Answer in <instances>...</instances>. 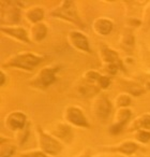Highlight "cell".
<instances>
[{"mask_svg": "<svg viewBox=\"0 0 150 157\" xmlns=\"http://www.w3.org/2000/svg\"><path fill=\"white\" fill-rule=\"evenodd\" d=\"M40 146L43 152L50 155H57L62 150V146L57 140H55L54 138L46 135L41 130H40Z\"/></svg>", "mask_w": 150, "mask_h": 157, "instance_id": "3", "label": "cell"}, {"mask_svg": "<svg viewBox=\"0 0 150 157\" xmlns=\"http://www.w3.org/2000/svg\"><path fill=\"white\" fill-rule=\"evenodd\" d=\"M52 15L63 18V20L73 23L75 25H79V26H83V23L77 14L76 6H75L74 1H71V0L62 1L60 6L52 12Z\"/></svg>", "mask_w": 150, "mask_h": 157, "instance_id": "1", "label": "cell"}, {"mask_svg": "<svg viewBox=\"0 0 150 157\" xmlns=\"http://www.w3.org/2000/svg\"><path fill=\"white\" fill-rule=\"evenodd\" d=\"M141 128L147 129L150 131V114H145L137 118L134 122L133 127H131V130H135V129L141 130Z\"/></svg>", "mask_w": 150, "mask_h": 157, "instance_id": "16", "label": "cell"}, {"mask_svg": "<svg viewBox=\"0 0 150 157\" xmlns=\"http://www.w3.org/2000/svg\"><path fill=\"white\" fill-rule=\"evenodd\" d=\"M26 123V116L22 112H13L7 117V125L10 129H22Z\"/></svg>", "mask_w": 150, "mask_h": 157, "instance_id": "8", "label": "cell"}, {"mask_svg": "<svg viewBox=\"0 0 150 157\" xmlns=\"http://www.w3.org/2000/svg\"><path fill=\"white\" fill-rule=\"evenodd\" d=\"M22 157H46V156L41 152H30V153H25V154H23Z\"/></svg>", "mask_w": 150, "mask_h": 157, "instance_id": "29", "label": "cell"}, {"mask_svg": "<svg viewBox=\"0 0 150 157\" xmlns=\"http://www.w3.org/2000/svg\"><path fill=\"white\" fill-rule=\"evenodd\" d=\"M102 58L107 63H119V57L115 51L108 48H102Z\"/></svg>", "mask_w": 150, "mask_h": 157, "instance_id": "17", "label": "cell"}, {"mask_svg": "<svg viewBox=\"0 0 150 157\" xmlns=\"http://www.w3.org/2000/svg\"><path fill=\"white\" fill-rule=\"evenodd\" d=\"M93 28L96 33H98L101 36H106L113 29V23L107 18H98L94 21Z\"/></svg>", "mask_w": 150, "mask_h": 157, "instance_id": "11", "label": "cell"}, {"mask_svg": "<svg viewBox=\"0 0 150 157\" xmlns=\"http://www.w3.org/2000/svg\"><path fill=\"white\" fill-rule=\"evenodd\" d=\"M94 112L99 120L105 121L108 118V116L112 113V105L109 100L105 96H100L96 101V107Z\"/></svg>", "mask_w": 150, "mask_h": 157, "instance_id": "5", "label": "cell"}, {"mask_svg": "<svg viewBox=\"0 0 150 157\" xmlns=\"http://www.w3.org/2000/svg\"><path fill=\"white\" fill-rule=\"evenodd\" d=\"M145 61H146V63L150 67V52H147L145 54Z\"/></svg>", "mask_w": 150, "mask_h": 157, "instance_id": "30", "label": "cell"}, {"mask_svg": "<svg viewBox=\"0 0 150 157\" xmlns=\"http://www.w3.org/2000/svg\"><path fill=\"white\" fill-rule=\"evenodd\" d=\"M55 133H56L59 138L65 140V141H70V140L72 139V137H73L71 129L68 126H65V125H59V126L57 127Z\"/></svg>", "mask_w": 150, "mask_h": 157, "instance_id": "18", "label": "cell"}, {"mask_svg": "<svg viewBox=\"0 0 150 157\" xmlns=\"http://www.w3.org/2000/svg\"><path fill=\"white\" fill-rule=\"evenodd\" d=\"M116 103H117V107H120V108L128 107L131 103V98L128 95H120V96L118 97Z\"/></svg>", "mask_w": 150, "mask_h": 157, "instance_id": "22", "label": "cell"}, {"mask_svg": "<svg viewBox=\"0 0 150 157\" xmlns=\"http://www.w3.org/2000/svg\"><path fill=\"white\" fill-rule=\"evenodd\" d=\"M136 139L141 141V143H147L150 140V131L138 130V132L136 133Z\"/></svg>", "mask_w": 150, "mask_h": 157, "instance_id": "23", "label": "cell"}, {"mask_svg": "<svg viewBox=\"0 0 150 157\" xmlns=\"http://www.w3.org/2000/svg\"><path fill=\"white\" fill-rule=\"evenodd\" d=\"M44 17V11L42 8L35 7V8H31L28 12H27V18L28 21H30L31 23H35L38 24L40 21H42Z\"/></svg>", "mask_w": 150, "mask_h": 157, "instance_id": "15", "label": "cell"}, {"mask_svg": "<svg viewBox=\"0 0 150 157\" xmlns=\"http://www.w3.org/2000/svg\"><path fill=\"white\" fill-rule=\"evenodd\" d=\"M1 30L5 33H8V35L16 38L17 40H20V41L24 42H30L26 30L24 28H22V27H13V28H3L2 27Z\"/></svg>", "mask_w": 150, "mask_h": 157, "instance_id": "12", "label": "cell"}, {"mask_svg": "<svg viewBox=\"0 0 150 157\" xmlns=\"http://www.w3.org/2000/svg\"><path fill=\"white\" fill-rule=\"evenodd\" d=\"M85 78H86V80H87L88 82L92 83V82H96V81L98 82L99 78H101V75L96 71H89V72H87V73H86Z\"/></svg>", "mask_w": 150, "mask_h": 157, "instance_id": "24", "label": "cell"}, {"mask_svg": "<svg viewBox=\"0 0 150 157\" xmlns=\"http://www.w3.org/2000/svg\"><path fill=\"white\" fill-rule=\"evenodd\" d=\"M116 150L119 151V152L123 153V154H126V155H131L137 150V145L134 143V142H124V143L120 144L118 147H116Z\"/></svg>", "mask_w": 150, "mask_h": 157, "instance_id": "19", "label": "cell"}, {"mask_svg": "<svg viewBox=\"0 0 150 157\" xmlns=\"http://www.w3.org/2000/svg\"><path fill=\"white\" fill-rule=\"evenodd\" d=\"M130 117H131V111L130 110H126V109L121 110V111L118 113L117 123L109 128L111 133H113V135H117V133H119L120 131L122 130L123 126L126 125V123L130 120Z\"/></svg>", "mask_w": 150, "mask_h": 157, "instance_id": "9", "label": "cell"}, {"mask_svg": "<svg viewBox=\"0 0 150 157\" xmlns=\"http://www.w3.org/2000/svg\"><path fill=\"white\" fill-rule=\"evenodd\" d=\"M31 38L35 41H41L47 35V27L46 25L42 24V23H38L35 24L31 27V31H30Z\"/></svg>", "mask_w": 150, "mask_h": 157, "instance_id": "13", "label": "cell"}, {"mask_svg": "<svg viewBox=\"0 0 150 157\" xmlns=\"http://www.w3.org/2000/svg\"><path fill=\"white\" fill-rule=\"evenodd\" d=\"M98 83H99V86H100V87L106 88V87H108L109 83H111V80H109L108 78H106V76H101V78H99Z\"/></svg>", "mask_w": 150, "mask_h": 157, "instance_id": "27", "label": "cell"}, {"mask_svg": "<svg viewBox=\"0 0 150 157\" xmlns=\"http://www.w3.org/2000/svg\"><path fill=\"white\" fill-rule=\"evenodd\" d=\"M67 118L70 123H72V124L75 125V126H79V127L89 126V124H88L87 120H86L83 112L79 109H77V108H74V107L68 108Z\"/></svg>", "mask_w": 150, "mask_h": 157, "instance_id": "7", "label": "cell"}, {"mask_svg": "<svg viewBox=\"0 0 150 157\" xmlns=\"http://www.w3.org/2000/svg\"><path fill=\"white\" fill-rule=\"evenodd\" d=\"M20 10L16 7H14L13 5H9L8 8H5L3 10L2 21L5 20V22L8 23V24H17L20 22Z\"/></svg>", "mask_w": 150, "mask_h": 157, "instance_id": "10", "label": "cell"}, {"mask_svg": "<svg viewBox=\"0 0 150 157\" xmlns=\"http://www.w3.org/2000/svg\"><path fill=\"white\" fill-rule=\"evenodd\" d=\"M81 157H90V156H89V154H84V155H82Z\"/></svg>", "mask_w": 150, "mask_h": 157, "instance_id": "32", "label": "cell"}, {"mask_svg": "<svg viewBox=\"0 0 150 157\" xmlns=\"http://www.w3.org/2000/svg\"><path fill=\"white\" fill-rule=\"evenodd\" d=\"M150 26V7L146 10L145 14H144V29L147 30Z\"/></svg>", "mask_w": 150, "mask_h": 157, "instance_id": "26", "label": "cell"}, {"mask_svg": "<svg viewBox=\"0 0 150 157\" xmlns=\"http://www.w3.org/2000/svg\"><path fill=\"white\" fill-rule=\"evenodd\" d=\"M99 90L96 86L92 85H83L79 87V93L84 96L88 97V96H93V95L98 94Z\"/></svg>", "mask_w": 150, "mask_h": 157, "instance_id": "21", "label": "cell"}, {"mask_svg": "<svg viewBox=\"0 0 150 157\" xmlns=\"http://www.w3.org/2000/svg\"><path fill=\"white\" fill-rule=\"evenodd\" d=\"M0 76H1V85H3V84H5V74H3L2 72L0 73Z\"/></svg>", "mask_w": 150, "mask_h": 157, "instance_id": "31", "label": "cell"}, {"mask_svg": "<svg viewBox=\"0 0 150 157\" xmlns=\"http://www.w3.org/2000/svg\"><path fill=\"white\" fill-rule=\"evenodd\" d=\"M124 86H126V90L134 96H139L144 93V88L134 82H124Z\"/></svg>", "mask_w": 150, "mask_h": 157, "instance_id": "20", "label": "cell"}, {"mask_svg": "<svg viewBox=\"0 0 150 157\" xmlns=\"http://www.w3.org/2000/svg\"><path fill=\"white\" fill-rule=\"evenodd\" d=\"M119 68V63H107L106 69L111 74H116Z\"/></svg>", "mask_w": 150, "mask_h": 157, "instance_id": "28", "label": "cell"}, {"mask_svg": "<svg viewBox=\"0 0 150 157\" xmlns=\"http://www.w3.org/2000/svg\"><path fill=\"white\" fill-rule=\"evenodd\" d=\"M42 60H43L42 57L37 56L33 53H25V54H18L14 56L8 63V66H13V67L22 68V69L26 70H32Z\"/></svg>", "mask_w": 150, "mask_h": 157, "instance_id": "2", "label": "cell"}, {"mask_svg": "<svg viewBox=\"0 0 150 157\" xmlns=\"http://www.w3.org/2000/svg\"><path fill=\"white\" fill-rule=\"evenodd\" d=\"M69 39L74 48L84 51V52H90L89 41L84 33H79V31H71L69 33Z\"/></svg>", "mask_w": 150, "mask_h": 157, "instance_id": "6", "label": "cell"}, {"mask_svg": "<svg viewBox=\"0 0 150 157\" xmlns=\"http://www.w3.org/2000/svg\"><path fill=\"white\" fill-rule=\"evenodd\" d=\"M15 152V146L13 145H9L5 146V147L2 148L1 151V157H10L12 156V154Z\"/></svg>", "mask_w": 150, "mask_h": 157, "instance_id": "25", "label": "cell"}, {"mask_svg": "<svg viewBox=\"0 0 150 157\" xmlns=\"http://www.w3.org/2000/svg\"><path fill=\"white\" fill-rule=\"evenodd\" d=\"M134 45H135L134 36H133L131 33H123L121 39H120V46L122 48V50L130 53L134 50Z\"/></svg>", "mask_w": 150, "mask_h": 157, "instance_id": "14", "label": "cell"}, {"mask_svg": "<svg viewBox=\"0 0 150 157\" xmlns=\"http://www.w3.org/2000/svg\"><path fill=\"white\" fill-rule=\"evenodd\" d=\"M55 74H56V69H54V68H44L38 74L35 85L41 88L47 87V86H49L50 84H53L56 81Z\"/></svg>", "mask_w": 150, "mask_h": 157, "instance_id": "4", "label": "cell"}]
</instances>
